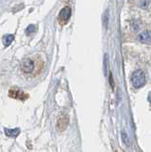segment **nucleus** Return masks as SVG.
Wrapping results in <instances>:
<instances>
[{
  "instance_id": "20e7f679",
  "label": "nucleus",
  "mask_w": 151,
  "mask_h": 152,
  "mask_svg": "<svg viewBox=\"0 0 151 152\" xmlns=\"http://www.w3.org/2000/svg\"><path fill=\"white\" fill-rule=\"evenodd\" d=\"M70 15H71V10L69 7H65L61 10L58 15V21L61 25H65L69 20Z\"/></svg>"
},
{
  "instance_id": "423d86ee",
  "label": "nucleus",
  "mask_w": 151,
  "mask_h": 152,
  "mask_svg": "<svg viewBox=\"0 0 151 152\" xmlns=\"http://www.w3.org/2000/svg\"><path fill=\"white\" fill-rule=\"evenodd\" d=\"M5 133H6V135L9 137L15 138L20 134V129L19 128H13V129H8V128H6Z\"/></svg>"
},
{
  "instance_id": "39448f33",
  "label": "nucleus",
  "mask_w": 151,
  "mask_h": 152,
  "mask_svg": "<svg viewBox=\"0 0 151 152\" xmlns=\"http://www.w3.org/2000/svg\"><path fill=\"white\" fill-rule=\"evenodd\" d=\"M138 40L143 43H149L151 42V31H145L138 35Z\"/></svg>"
},
{
  "instance_id": "1a4fd4ad",
  "label": "nucleus",
  "mask_w": 151,
  "mask_h": 152,
  "mask_svg": "<svg viewBox=\"0 0 151 152\" xmlns=\"http://www.w3.org/2000/svg\"><path fill=\"white\" fill-rule=\"evenodd\" d=\"M122 136H123V140H124V142H125V144H126V142H127V144H128V140H127V136L125 134V133H123Z\"/></svg>"
},
{
  "instance_id": "0eeeda50",
  "label": "nucleus",
  "mask_w": 151,
  "mask_h": 152,
  "mask_svg": "<svg viewBox=\"0 0 151 152\" xmlns=\"http://www.w3.org/2000/svg\"><path fill=\"white\" fill-rule=\"evenodd\" d=\"M13 39H15V36H13L12 34H6V35H4L3 38H2V42H3V44L5 47H8V46H10Z\"/></svg>"
},
{
  "instance_id": "f03ea898",
  "label": "nucleus",
  "mask_w": 151,
  "mask_h": 152,
  "mask_svg": "<svg viewBox=\"0 0 151 152\" xmlns=\"http://www.w3.org/2000/svg\"><path fill=\"white\" fill-rule=\"evenodd\" d=\"M131 83L136 88L143 87L145 84V75L144 71L141 69L134 71L133 74L131 76Z\"/></svg>"
},
{
  "instance_id": "7ed1b4c3",
  "label": "nucleus",
  "mask_w": 151,
  "mask_h": 152,
  "mask_svg": "<svg viewBox=\"0 0 151 152\" xmlns=\"http://www.w3.org/2000/svg\"><path fill=\"white\" fill-rule=\"evenodd\" d=\"M9 96L12 99L20 100V101H25V100L29 98V94L25 91H23L21 89L12 88V89H10V91H9Z\"/></svg>"
},
{
  "instance_id": "6e6552de",
  "label": "nucleus",
  "mask_w": 151,
  "mask_h": 152,
  "mask_svg": "<svg viewBox=\"0 0 151 152\" xmlns=\"http://www.w3.org/2000/svg\"><path fill=\"white\" fill-rule=\"evenodd\" d=\"M67 126H68V119H65L64 118H61V119H59L58 120V124H57V127L59 128V129L62 131V130H64L66 127H67Z\"/></svg>"
},
{
  "instance_id": "f257e3e1",
  "label": "nucleus",
  "mask_w": 151,
  "mask_h": 152,
  "mask_svg": "<svg viewBox=\"0 0 151 152\" xmlns=\"http://www.w3.org/2000/svg\"><path fill=\"white\" fill-rule=\"evenodd\" d=\"M21 70L27 76L35 77L39 75L44 68V62L39 56L34 55L31 57H27L21 62Z\"/></svg>"
},
{
  "instance_id": "9d476101",
  "label": "nucleus",
  "mask_w": 151,
  "mask_h": 152,
  "mask_svg": "<svg viewBox=\"0 0 151 152\" xmlns=\"http://www.w3.org/2000/svg\"><path fill=\"white\" fill-rule=\"evenodd\" d=\"M147 99H148V101H149V102L151 103V92H150V93L148 94V97H147Z\"/></svg>"
}]
</instances>
